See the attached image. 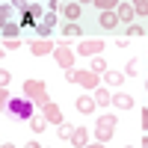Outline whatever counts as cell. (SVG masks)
<instances>
[{"instance_id":"1","label":"cell","mask_w":148,"mask_h":148,"mask_svg":"<svg viewBox=\"0 0 148 148\" xmlns=\"http://www.w3.org/2000/svg\"><path fill=\"white\" fill-rule=\"evenodd\" d=\"M3 113L12 121H30L36 116V104L30 101V98H9V104H6Z\"/></svg>"},{"instance_id":"2","label":"cell","mask_w":148,"mask_h":148,"mask_svg":"<svg viewBox=\"0 0 148 148\" xmlns=\"http://www.w3.org/2000/svg\"><path fill=\"white\" fill-rule=\"evenodd\" d=\"M24 98H30V101H33V104H39V107L51 104L47 86H45L42 80H24Z\"/></svg>"},{"instance_id":"3","label":"cell","mask_w":148,"mask_h":148,"mask_svg":"<svg viewBox=\"0 0 148 148\" xmlns=\"http://www.w3.org/2000/svg\"><path fill=\"white\" fill-rule=\"evenodd\" d=\"M116 125H119V119H116L113 113H107V116H101V119L95 121V139L107 145L110 139H113V133H116Z\"/></svg>"},{"instance_id":"4","label":"cell","mask_w":148,"mask_h":148,"mask_svg":"<svg viewBox=\"0 0 148 148\" xmlns=\"http://www.w3.org/2000/svg\"><path fill=\"white\" fill-rule=\"evenodd\" d=\"M74 53L68 45H56V51H53V59H56V65L62 68V71H68V68H74Z\"/></svg>"},{"instance_id":"5","label":"cell","mask_w":148,"mask_h":148,"mask_svg":"<svg viewBox=\"0 0 148 148\" xmlns=\"http://www.w3.org/2000/svg\"><path fill=\"white\" fill-rule=\"evenodd\" d=\"M77 86H83L86 92H95L101 86V74H95L92 68L89 71H77Z\"/></svg>"},{"instance_id":"6","label":"cell","mask_w":148,"mask_h":148,"mask_svg":"<svg viewBox=\"0 0 148 148\" xmlns=\"http://www.w3.org/2000/svg\"><path fill=\"white\" fill-rule=\"evenodd\" d=\"M101 51H104L101 39H83V42H77V53L80 56H98Z\"/></svg>"},{"instance_id":"7","label":"cell","mask_w":148,"mask_h":148,"mask_svg":"<svg viewBox=\"0 0 148 148\" xmlns=\"http://www.w3.org/2000/svg\"><path fill=\"white\" fill-rule=\"evenodd\" d=\"M95 98H92V92H86V95H77L74 98V110H77V113H83V116H92L95 113Z\"/></svg>"},{"instance_id":"8","label":"cell","mask_w":148,"mask_h":148,"mask_svg":"<svg viewBox=\"0 0 148 148\" xmlns=\"http://www.w3.org/2000/svg\"><path fill=\"white\" fill-rule=\"evenodd\" d=\"M56 47L51 39H30V53L33 56H47V53H53Z\"/></svg>"},{"instance_id":"9","label":"cell","mask_w":148,"mask_h":148,"mask_svg":"<svg viewBox=\"0 0 148 148\" xmlns=\"http://www.w3.org/2000/svg\"><path fill=\"white\" fill-rule=\"evenodd\" d=\"M42 116H45L47 121H53L56 127L62 125V110H59L56 104H45V107H42Z\"/></svg>"},{"instance_id":"10","label":"cell","mask_w":148,"mask_h":148,"mask_svg":"<svg viewBox=\"0 0 148 148\" xmlns=\"http://www.w3.org/2000/svg\"><path fill=\"white\" fill-rule=\"evenodd\" d=\"M116 15H119L121 24H130L133 18H136V9H133V3H119L116 6Z\"/></svg>"},{"instance_id":"11","label":"cell","mask_w":148,"mask_h":148,"mask_svg":"<svg viewBox=\"0 0 148 148\" xmlns=\"http://www.w3.org/2000/svg\"><path fill=\"white\" fill-rule=\"evenodd\" d=\"M113 107H116V110H125V113H127V110H133V95L116 92V95H113Z\"/></svg>"},{"instance_id":"12","label":"cell","mask_w":148,"mask_h":148,"mask_svg":"<svg viewBox=\"0 0 148 148\" xmlns=\"http://www.w3.org/2000/svg\"><path fill=\"white\" fill-rule=\"evenodd\" d=\"M98 24H101V27L104 30H119V15H116V12H101V18H98Z\"/></svg>"},{"instance_id":"13","label":"cell","mask_w":148,"mask_h":148,"mask_svg":"<svg viewBox=\"0 0 148 148\" xmlns=\"http://www.w3.org/2000/svg\"><path fill=\"white\" fill-rule=\"evenodd\" d=\"M68 142L77 145V148H86V145H89V130H86V127H74V133H71Z\"/></svg>"},{"instance_id":"14","label":"cell","mask_w":148,"mask_h":148,"mask_svg":"<svg viewBox=\"0 0 148 148\" xmlns=\"http://www.w3.org/2000/svg\"><path fill=\"white\" fill-rule=\"evenodd\" d=\"M92 98H95V104H98V107H110V104H113V95H110L104 86H98V89L92 92Z\"/></svg>"},{"instance_id":"15","label":"cell","mask_w":148,"mask_h":148,"mask_svg":"<svg viewBox=\"0 0 148 148\" xmlns=\"http://www.w3.org/2000/svg\"><path fill=\"white\" fill-rule=\"evenodd\" d=\"M62 15H65L68 21H80L83 6H80V3H65V6H62Z\"/></svg>"},{"instance_id":"16","label":"cell","mask_w":148,"mask_h":148,"mask_svg":"<svg viewBox=\"0 0 148 148\" xmlns=\"http://www.w3.org/2000/svg\"><path fill=\"white\" fill-rule=\"evenodd\" d=\"M0 36H3V39H21V24L18 21H9L3 30H0Z\"/></svg>"},{"instance_id":"17","label":"cell","mask_w":148,"mask_h":148,"mask_svg":"<svg viewBox=\"0 0 148 148\" xmlns=\"http://www.w3.org/2000/svg\"><path fill=\"white\" fill-rule=\"evenodd\" d=\"M12 12H15V9H12V3H0V30L12 21Z\"/></svg>"},{"instance_id":"18","label":"cell","mask_w":148,"mask_h":148,"mask_svg":"<svg viewBox=\"0 0 148 148\" xmlns=\"http://www.w3.org/2000/svg\"><path fill=\"white\" fill-rule=\"evenodd\" d=\"M62 36H65V39H71V36H77V39H80V36H83V27H77V21H68L65 27H62Z\"/></svg>"},{"instance_id":"19","label":"cell","mask_w":148,"mask_h":148,"mask_svg":"<svg viewBox=\"0 0 148 148\" xmlns=\"http://www.w3.org/2000/svg\"><path fill=\"white\" fill-rule=\"evenodd\" d=\"M104 77H107L110 86H121V83H125V71H107Z\"/></svg>"},{"instance_id":"20","label":"cell","mask_w":148,"mask_h":148,"mask_svg":"<svg viewBox=\"0 0 148 148\" xmlns=\"http://www.w3.org/2000/svg\"><path fill=\"white\" fill-rule=\"evenodd\" d=\"M136 36H145V27H139V24H127V27H125V39H136Z\"/></svg>"},{"instance_id":"21","label":"cell","mask_w":148,"mask_h":148,"mask_svg":"<svg viewBox=\"0 0 148 148\" xmlns=\"http://www.w3.org/2000/svg\"><path fill=\"white\" fill-rule=\"evenodd\" d=\"M30 127H33L36 133H42V130H47V119H45V116H33V119H30Z\"/></svg>"},{"instance_id":"22","label":"cell","mask_w":148,"mask_h":148,"mask_svg":"<svg viewBox=\"0 0 148 148\" xmlns=\"http://www.w3.org/2000/svg\"><path fill=\"white\" fill-rule=\"evenodd\" d=\"M121 3V0H95V6L101 12H116V6Z\"/></svg>"},{"instance_id":"23","label":"cell","mask_w":148,"mask_h":148,"mask_svg":"<svg viewBox=\"0 0 148 148\" xmlns=\"http://www.w3.org/2000/svg\"><path fill=\"white\" fill-rule=\"evenodd\" d=\"M18 24H21V30H30V27H36V18L30 15L27 9H21V21Z\"/></svg>"},{"instance_id":"24","label":"cell","mask_w":148,"mask_h":148,"mask_svg":"<svg viewBox=\"0 0 148 148\" xmlns=\"http://www.w3.org/2000/svg\"><path fill=\"white\" fill-rule=\"evenodd\" d=\"M92 71H95V74H107V71H110V68H107V59H104V56H95V59H92Z\"/></svg>"},{"instance_id":"25","label":"cell","mask_w":148,"mask_h":148,"mask_svg":"<svg viewBox=\"0 0 148 148\" xmlns=\"http://www.w3.org/2000/svg\"><path fill=\"white\" fill-rule=\"evenodd\" d=\"M51 33H53V27H47L45 21H36V36H39V39H47Z\"/></svg>"},{"instance_id":"26","label":"cell","mask_w":148,"mask_h":148,"mask_svg":"<svg viewBox=\"0 0 148 148\" xmlns=\"http://www.w3.org/2000/svg\"><path fill=\"white\" fill-rule=\"evenodd\" d=\"M27 12L36 18V21H42L45 18V9H42V3H27Z\"/></svg>"},{"instance_id":"27","label":"cell","mask_w":148,"mask_h":148,"mask_svg":"<svg viewBox=\"0 0 148 148\" xmlns=\"http://www.w3.org/2000/svg\"><path fill=\"white\" fill-rule=\"evenodd\" d=\"M56 133H59V139H71V133H74V127L68 125V121H62V125L56 127Z\"/></svg>"},{"instance_id":"28","label":"cell","mask_w":148,"mask_h":148,"mask_svg":"<svg viewBox=\"0 0 148 148\" xmlns=\"http://www.w3.org/2000/svg\"><path fill=\"white\" fill-rule=\"evenodd\" d=\"M133 9H136V15H148V0H130Z\"/></svg>"},{"instance_id":"29","label":"cell","mask_w":148,"mask_h":148,"mask_svg":"<svg viewBox=\"0 0 148 148\" xmlns=\"http://www.w3.org/2000/svg\"><path fill=\"white\" fill-rule=\"evenodd\" d=\"M6 104H9V89H6V86H0V113L6 110Z\"/></svg>"},{"instance_id":"30","label":"cell","mask_w":148,"mask_h":148,"mask_svg":"<svg viewBox=\"0 0 148 148\" xmlns=\"http://www.w3.org/2000/svg\"><path fill=\"white\" fill-rule=\"evenodd\" d=\"M21 45H24L21 39H6V42H3V47H6V51H18Z\"/></svg>"},{"instance_id":"31","label":"cell","mask_w":148,"mask_h":148,"mask_svg":"<svg viewBox=\"0 0 148 148\" xmlns=\"http://www.w3.org/2000/svg\"><path fill=\"white\" fill-rule=\"evenodd\" d=\"M136 68H139V59H130V62H127V68H125V77L136 74Z\"/></svg>"},{"instance_id":"32","label":"cell","mask_w":148,"mask_h":148,"mask_svg":"<svg viewBox=\"0 0 148 148\" xmlns=\"http://www.w3.org/2000/svg\"><path fill=\"white\" fill-rule=\"evenodd\" d=\"M47 27H56V12H45V18H42Z\"/></svg>"},{"instance_id":"33","label":"cell","mask_w":148,"mask_h":148,"mask_svg":"<svg viewBox=\"0 0 148 148\" xmlns=\"http://www.w3.org/2000/svg\"><path fill=\"white\" fill-rule=\"evenodd\" d=\"M9 83H12V74L6 68H0V86H9Z\"/></svg>"},{"instance_id":"34","label":"cell","mask_w":148,"mask_h":148,"mask_svg":"<svg viewBox=\"0 0 148 148\" xmlns=\"http://www.w3.org/2000/svg\"><path fill=\"white\" fill-rule=\"evenodd\" d=\"M65 80H68V83H77V68H68V71H65Z\"/></svg>"},{"instance_id":"35","label":"cell","mask_w":148,"mask_h":148,"mask_svg":"<svg viewBox=\"0 0 148 148\" xmlns=\"http://www.w3.org/2000/svg\"><path fill=\"white\" fill-rule=\"evenodd\" d=\"M142 130H145V133H148V107H145V110H142Z\"/></svg>"},{"instance_id":"36","label":"cell","mask_w":148,"mask_h":148,"mask_svg":"<svg viewBox=\"0 0 148 148\" xmlns=\"http://www.w3.org/2000/svg\"><path fill=\"white\" fill-rule=\"evenodd\" d=\"M24 148H45V145H42V142H36V139H30V142L24 145Z\"/></svg>"},{"instance_id":"37","label":"cell","mask_w":148,"mask_h":148,"mask_svg":"<svg viewBox=\"0 0 148 148\" xmlns=\"http://www.w3.org/2000/svg\"><path fill=\"white\" fill-rule=\"evenodd\" d=\"M86 148H107V145H104V142H89Z\"/></svg>"},{"instance_id":"38","label":"cell","mask_w":148,"mask_h":148,"mask_svg":"<svg viewBox=\"0 0 148 148\" xmlns=\"http://www.w3.org/2000/svg\"><path fill=\"white\" fill-rule=\"evenodd\" d=\"M142 148H148V133H145V136H142Z\"/></svg>"},{"instance_id":"39","label":"cell","mask_w":148,"mask_h":148,"mask_svg":"<svg viewBox=\"0 0 148 148\" xmlns=\"http://www.w3.org/2000/svg\"><path fill=\"white\" fill-rule=\"evenodd\" d=\"M83 3H92V6H95V0H80V6H83Z\"/></svg>"},{"instance_id":"40","label":"cell","mask_w":148,"mask_h":148,"mask_svg":"<svg viewBox=\"0 0 148 148\" xmlns=\"http://www.w3.org/2000/svg\"><path fill=\"white\" fill-rule=\"evenodd\" d=\"M3 53H6V47H3V45H0V56H3Z\"/></svg>"},{"instance_id":"41","label":"cell","mask_w":148,"mask_h":148,"mask_svg":"<svg viewBox=\"0 0 148 148\" xmlns=\"http://www.w3.org/2000/svg\"><path fill=\"white\" fill-rule=\"evenodd\" d=\"M0 148H15V145H9V142H6V145H0Z\"/></svg>"},{"instance_id":"42","label":"cell","mask_w":148,"mask_h":148,"mask_svg":"<svg viewBox=\"0 0 148 148\" xmlns=\"http://www.w3.org/2000/svg\"><path fill=\"white\" fill-rule=\"evenodd\" d=\"M145 89H148V83H145Z\"/></svg>"},{"instance_id":"43","label":"cell","mask_w":148,"mask_h":148,"mask_svg":"<svg viewBox=\"0 0 148 148\" xmlns=\"http://www.w3.org/2000/svg\"><path fill=\"white\" fill-rule=\"evenodd\" d=\"M45 148H51V145H45Z\"/></svg>"},{"instance_id":"44","label":"cell","mask_w":148,"mask_h":148,"mask_svg":"<svg viewBox=\"0 0 148 148\" xmlns=\"http://www.w3.org/2000/svg\"><path fill=\"white\" fill-rule=\"evenodd\" d=\"M0 145H3V142H0Z\"/></svg>"},{"instance_id":"45","label":"cell","mask_w":148,"mask_h":148,"mask_svg":"<svg viewBox=\"0 0 148 148\" xmlns=\"http://www.w3.org/2000/svg\"><path fill=\"white\" fill-rule=\"evenodd\" d=\"M125 148H127V145H125Z\"/></svg>"}]
</instances>
